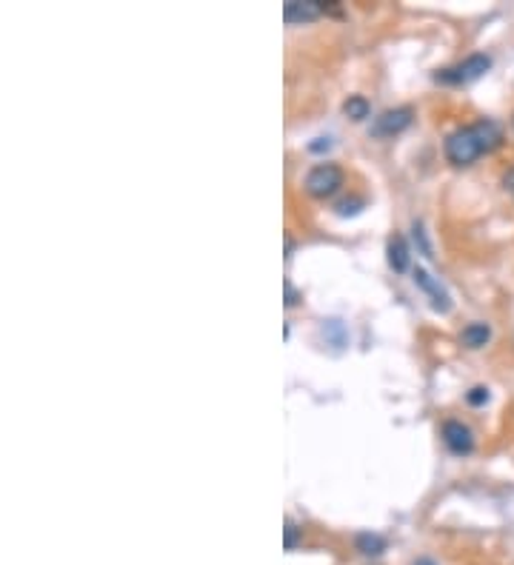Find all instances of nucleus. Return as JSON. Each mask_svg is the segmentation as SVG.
<instances>
[{"label": "nucleus", "mask_w": 514, "mask_h": 565, "mask_svg": "<svg viewBox=\"0 0 514 565\" xmlns=\"http://www.w3.org/2000/svg\"><path fill=\"white\" fill-rule=\"evenodd\" d=\"M357 551L360 554H366V557H381L383 551H386V540L381 534H372V531H363L357 534V540H355Z\"/></svg>", "instance_id": "obj_10"}, {"label": "nucleus", "mask_w": 514, "mask_h": 565, "mask_svg": "<svg viewBox=\"0 0 514 565\" xmlns=\"http://www.w3.org/2000/svg\"><path fill=\"white\" fill-rule=\"evenodd\" d=\"M414 240L421 243V252H423L426 257H435V254H431V246H429V240H426V231H423L421 223H414Z\"/></svg>", "instance_id": "obj_14"}, {"label": "nucleus", "mask_w": 514, "mask_h": 565, "mask_svg": "<svg viewBox=\"0 0 514 565\" xmlns=\"http://www.w3.org/2000/svg\"><path fill=\"white\" fill-rule=\"evenodd\" d=\"M414 565H438V562L429 560V557H421V560H414Z\"/></svg>", "instance_id": "obj_19"}, {"label": "nucleus", "mask_w": 514, "mask_h": 565, "mask_svg": "<svg viewBox=\"0 0 514 565\" xmlns=\"http://www.w3.org/2000/svg\"><path fill=\"white\" fill-rule=\"evenodd\" d=\"M503 189H506V191H509V195L514 198V166H511V169H509V172L503 174Z\"/></svg>", "instance_id": "obj_17"}, {"label": "nucleus", "mask_w": 514, "mask_h": 565, "mask_svg": "<svg viewBox=\"0 0 514 565\" xmlns=\"http://www.w3.org/2000/svg\"><path fill=\"white\" fill-rule=\"evenodd\" d=\"M466 403L469 406H483V403H489V389L486 385H475L469 394H466Z\"/></svg>", "instance_id": "obj_12"}, {"label": "nucleus", "mask_w": 514, "mask_h": 565, "mask_svg": "<svg viewBox=\"0 0 514 565\" xmlns=\"http://www.w3.org/2000/svg\"><path fill=\"white\" fill-rule=\"evenodd\" d=\"M332 149V141H329V137H317V141L312 143V146H309V151H315V155H317V151H329Z\"/></svg>", "instance_id": "obj_16"}, {"label": "nucleus", "mask_w": 514, "mask_h": 565, "mask_svg": "<svg viewBox=\"0 0 514 565\" xmlns=\"http://www.w3.org/2000/svg\"><path fill=\"white\" fill-rule=\"evenodd\" d=\"M297 303V292L292 288V283H286V306H294Z\"/></svg>", "instance_id": "obj_18"}, {"label": "nucleus", "mask_w": 514, "mask_h": 565, "mask_svg": "<svg viewBox=\"0 0 514 565\" xmlns=\"http://www.w3.org/2000/svg\"><path fill=\"white\" fill-rule=\"evenodd\" d=\"M492 337V328L489 323H469L463 332H460V343H463L466 349H483L486 343Z\"/></svg>", "instance_id": "obj_8"}, {"label": "nucleus", "mask_w": 514, "mask_h": 565, "mask_svg": "<svg viewBox=\"0 0 514 565\" xmlns=\"http://www.w3.org/2000/svg\"><path fill=\"white\" fill-rule=\"evenodd\" d=\"M412 117H414V112H412L409 106L389 109V112H383L381 117L374 120L372 134H374V137H391V134H400L403 129H409V126H412Z\"/></svg>", "instance_id": "obj_5"}, {"label": "nucleus", "mask_w": 514, "mask_h": 565, "mask_svg": "<svg viewBox=\"0 0 514 565\" xmlns=\"http://www.w3.org/2000/svg\"><path fill=\"white\" fill-rule=\"evenodd\" d=\"M440 437H443L446 448L452 454H460V457L475 451V434H471L469 425H463L460 420H446L440 429Z\"/></svg>", "instance_id": "obj_4"}, {"label": "nucleus", "mask_w": 514, "mask_h": 565, "mask_svg": "<svg viewBox=\"0 0 514 565\" xmlns=\"http://www.w3.org/2000/svg\"><path fill=\"white\" fill-rule=\"evenodd\" d=\"M489 69H492L489 54H471V58H466L463 63L440 69V72L435 75V80L438 84H446V86H460V84H471V80L483 77Z\"/></svg>", "instance_id": "obj_2"}, {"label": "nucleus", "mask_w": 514, "mask_h": 565, "mask_svg": "<svg viewBox=\"0 0 514 565\" xmlns=\"http://www.w3.org/2000/svg\"><path fill=\"white\" fill-rule=\"evenodd\" d=\"M323 12V6L312 4V0H306V4H297V0H286L283 4V18L289 23H303V20H315Z\"/></svg>", "instance_id": "obj_7"}, {"label": "nucleus", "mask_w": 514, "mask_h": 565, "mask_svg": "<svg viewBox=\"0 0 514 565\" xmlns=\"http://www.w3.org/2000/svg\"><path fill=\"white\" fill-rule=\"evenodd\" d=\"M503 143V129L494 120H478L446 137V157L454 166H471L486 151H494Z\"/></svg>", "instance_id": "obj_1"}, {"label": "nucleus", "mask_w": 514, "mask_h": 565, "mask_svg": "<svg viewBox=\"0 0 514 565\" xmlns=\"http://www.w3.org/2000/svg\"><path fill=\"white\" fill-rule=\"evenodd\" d=\"M341 186H343V172L341 166H334V163H320V166H315L306 174V191L317 200L332 198Z\"/></svg>", "instance_id": "obj_3"}, {"label": "nucleus", "mask_w": 514, "mask_h": 565, "mask_svg": "<svg viewBox=\"0 0 514 565\" xmlns=\"http://www.w3.org/2000/svg\"><path fill=\"white\" fill-rule=\"evenodd\" d=\"M360 209H363V200H343V203H337V214H341V217H355Z\"/></svg>", "instance_id": "obj_13"}, {"label": "nucleus", "mask_w": 514, "mask_h": 565, "mask_svg": "<svg viewBox=\"0 0 514 565\" xmlns=\"http://www.w3.org/2000/svg\"><path fill=\"white\" fill-rule=\"evenodd\" d=\"M414 283L421 286L423 292L429 295L431 309H435V311L446 314V311L452 309V297H449V292H446V288L440 286V280H438V278H431V274H429L426 269H414Z\"/></svg>", "instance_id": "obj_6"}, {"label": "nucleus", "mask_w": 514, "mask_h": 565, "mask_svg": "<svg viewBox=\"0 0 514 565\" xmlns=\"http://www.w3.org/2000/svg\"><path fill=\"white\" fill-rule=\"evenodd\" d=\"M386 252H389V266L395 269V271H406L409 269V246H406V240L400 238V234H395V238L389 240L386 246Z\"/></svg>", "instance_id": "obj_9"}, {"label": "nucleus", "mask_w": 514, "mask_h": 565, "mask_svg": "<svg viewBox=\"0 0 514 565\" xmlns=\"http://www.w3.org/2000/svg\"><path fill=\"white\" fill-rule=\"evenodd\" d=\"M297 540H301V529H297L294 522H286V551H294Z\"/></svg>", "instance_id": "obj_15"}, {"label": "nucleus", "mask_w": 514, "mask_h": 565, "mask_svg": "<svg viewBox=\"0 0 514 565\" xmlns=\"http://www.w3.org/2000/svg\"><path fill=\"white\" fill-rule=\"evenodd\" d=\"M343 112H346V117H351V120H366L369 112H372V106H369L366 98H360V94H355V98H349V101L343 103Z\"/></svg>", "instance_id": "obj_11"}]
</instances>
